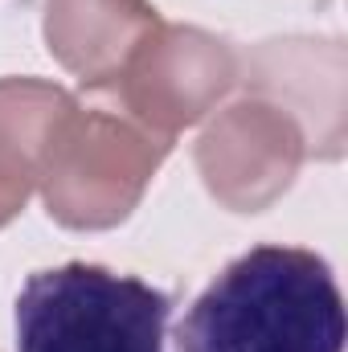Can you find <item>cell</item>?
<instances>
[{
  "label": "cell",
  "mask_w": 348,
  "mask_h": 352,
  "mask_svg": "<svg viewBox=\"0 0 348 352\" xmlns=\"http://www.w3.org/2000/svg\"><path fill=\"white\" fill-rule=\"evenodd\" d=\"M78 102L54 82L0 78V184L29 201L41 184L50 148Z\"/></svg>",
  "instance_id": "obj_8"
},
{
  "label": "cell",
  "mask_w": 348,
  "mask_h": 352,
  "mask_svg": "<svg viewBox=\"0 0 348 352\" xmlns=\"http://www.w3.org/2000/svg\"><path fill=\"white\" fill-rule=\"evenodd\" d=\"M332 266L299 246H254L188 307L176 352H345Z\"/></svg>",
  "instance_id": "obj_1"
},
{
  "label": "cell",
  "mask_w": 348,
  "mask_h": 352,
  "mask_svg": "<svg viewBox=\"0 0 348 352\" xmlns=\"http://www.w3.org/2000/svg\"><path fill=\"white\" fill-rule=\"evenodd\" d=\"M238 78L242 62L230 41L193 25L160 21L107 90H115L127 115L148 131L176 135L180 127L201 123Z\"/></svg>",
  "instance_id": "obj_4"
},
{
  "label": "cell",
  "mask_w": 348,
  "mask_h": 352,
  "mask_svg": "<svg viewBox=\"0 0 348 352\" xmlns=\"http://www.w3.org/2000/svg\"><path fill=\"white\" fill-rule=\"evenodd\" d=\"M307 156L303 127L270 98H242L226 107L197 140V168L205 188L234 213L274 205Z\"/></svg>",
  "instance_id": "obj_5"
},
{
  "label": "cell",
  "mask_w": 348,
  "mask_h": 352,
  "mask_svg": "<svg viewBox=\"0 0 348 352\" xmlns=\"http://www.w3.org/2000/svg\"><path fill=\"white\" fill-rule=\"evenodd\" d=\"M173 299L135 274L66 263L17 299V352H164Z\"/></svg>",
  "instance_id": "obj_2"
},
{
  "label": "cell",
  "mask_w": 348,
  "mask_h": 352,
  "mask_svg": "<svg viewBox=\"0 0 348 352\" xmlns=\"http://www.w3.org/2000/svg\"><path fill=\"white\" fill-rule=\"evenodd\" d=\"M156 25L160 12L148 0H45L50 54L94 90L119 78Z\"/></svg>",
  "instance_id": "obj_7"
},
{
  "label": "cell",
  "mask_w": 348,
  "mask_h": 352,
  "mask_svg": "<svg viewBox=\"0 0 348 352\" xmlns=\"http://www.w3.org/2000/svg\"><path fill=\"white\" fill-rule=\"evenodd\" d=\"M21 209H25V197H17L12 188H4V184H0V230H4Z\"/></svg>",
  "instance_id": "obj_9"
},
{
  "label": "cell",
  "mask_w": 348,
  "mask_h": 352,
  "mask_svg": "<svg viewBox=\"0 0 348 352\" xmlns=\"http://www.w3.org/2000/svg\"><path fill=\"white\" fill-rule=\"evenodd\" d=\"M246 87L279 102L307 152L336 160L345 148V50L340 41H266L246 58Z\"/></svg>",
  "instance_id": "obj_6"
},
{
  "label": "cell",
  "mask_w": 348,
  "mask_h": 352,
  "mask_svg": "<svg viewBox=\"0 0 348 352\" xmlns=\"http://www.w3.org/2000/svg\"><path fill=\"white\" fill-rule=\"evenodd\" d=\"M168 152L173 135L148 131L131 115L74 107L37 188L50 217L66 230H111L131 217Z\"/></svg>",
  "instance_id": "obj_3"
}]
</instances>
